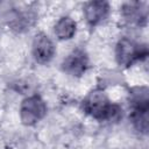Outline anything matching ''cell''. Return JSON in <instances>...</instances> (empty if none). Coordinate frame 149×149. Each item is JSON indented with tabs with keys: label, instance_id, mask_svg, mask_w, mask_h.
<instances>
[{
	"label": "cell",
	"instance_id": "6da1fadb",
	"mask_svg": "<svg viewBox=\"0 0 149 149\" xmlns=\"http://www.w3.org/2000/svg\"><path fill=\"white\" fill-rule=\"evenodd\" d=\"M83 109L99 121L115 119L120 113L119 106L112 104L106 93L101 90H94L87 94L83 100Z\"/></svg>",
	"mask_w": 149,
	"mask_h": 149
},
{
	"label": "cell",
	"instance_id": "7a4b0ae2",
	"mask_svg": "<svg viewBox=\"0 0 149 149\" xmlns=\"http://www.w3.org/2000/svg\"><path fill=\"white\" fill-rule=\"evenodd\" d=\"M130 105H132L130 120L133 122V126L140 133L147 134L148 120H149L148 90L146 87H140V88H136L135 92L130 93Z\"/></svg>",
	"mask_w": 149,
	"mask_h": 149
},
{
	"label": "cell",
	"instance_id": "3957f363",
	"mask_svg": "<svg viewBox=\"0 0 149 149\" xmlns=\"http://www.w3.org/2000/svg\"><path fill=\"white\" fill-rule=\"evenodd\" d=\"M148 55L146 45L139 44L133 40L127 37L121 38L115 48V58L120 66L127 68L130 66L139 59L144 58Z\"/></svg>",
	"mask_w": 149,
	"mask_h": 149
},
{
	"label": "cell",
	"instance_id": "277c9868",
	"mask_svg": "<svg viewBox=\"0 0 149 149\" xmlns=\"http://www.w3.org/2000/svg\"><path fill=\"white\" fill-rule=\"evenodd\" d=\"M47 114V105L44 100L35 94L26 98L20 106V119L23 125L33 126L41 121Z\"/></svg>",
	"mask_w": 149,
	"mask_h": 149
},
{
	"label": "cell",
	"instance_id": "5b68a950",
	"mask_svg": "<svg viewBox=\"0 0 149 149\" xmlns=\"http://www.w3.org/2000/svg\"><path fill=\"white\" fill-rule=\"evenodd\" d=\"M87 66L88 58L86 52L81 49L73 50L62 63L63 71L74 77H80L84 74V72L87 70Z\"/></svg>",
	"mask_w": 149,
	"mask_h": 149
},
{
	"label": "cell",
	"instance_id": "8992f818",
	"mask_svg": "<svg viewBox=\"0 0 149 149\" xmlns=\"http://www.w3.org/2000/svg\"><path fill=\"white\" fill-rule=\"evenodd\" d=\"M55 55V45L48 35L40 33L33 41V56L37 63L45 64L52 59Z\"/></svg>",
	"mask_w": 149,
	"mask_h": 149
},
{
	"label": "cell",
	"instance_id": "52a82bcc",
	"mask_svg": "<svg viewBox=\"0 0 149 149\" xmlns=\"http://www.w3.org/2000/svg\"><path fill=\"white\" fill-rule=\"evenodd\" d=\"M109 12L107 1H90L84 6V15L88 24L95 26L106 19Z\"/></svg>",
	"mask_w": 149,
	"mask_h": 149
},
{
	"label": "cell",
	"instance_id": "ba28073f",
	"mask_svg": "<svg viewBox=\"0 0 149 149\" xmlns=\"http://www.w3.org/2000/svg\"><path fill=\"white\" fill-rule=\"evenodd\" d=\"M122 14L125 19L132 23L141 24L142 21L147 20V10L143 8V3L140 2H128L122 7Z\"/></svg>",
	"mask_w": 149,
	"mask_h": 149
},
{
	"label": "cell",
	"instance_id": "9c48e42d",
	"mask_svg": "<svg viewBox=\"0 0 149 149\" xmlns=\"http://www.w3.org/2000/svg\"><path fill=\"white\" fill-rule=\"evenodd\" d=\"M77 24L70 16L61 17L55 24V34L59 40H70L76 34Z\"/></svg>",
	"mask_w": 149,
	"mask_h": 149
}]
</instances>
